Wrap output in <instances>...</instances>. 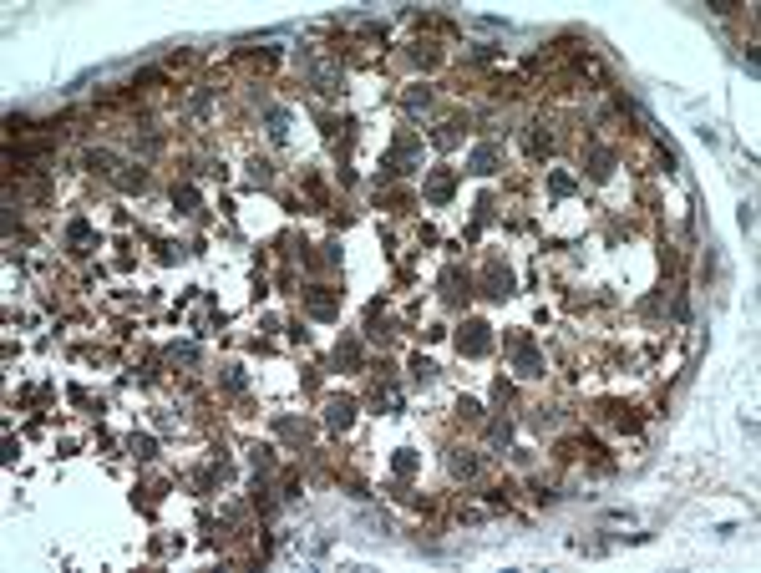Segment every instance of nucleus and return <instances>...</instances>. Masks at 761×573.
Masks as SVG:
<instances>
[{
    "label": "nucleus",
    "mask_w": 761,
    "mask_h": 573,
    "mask_svg": "<svg viewBox=\"0 0 761 573\" xmlns=\"http://www.w3.org/2000/svg\"><path fill=\"white\" fill-rule=\"evenodd\" d=\"M351 401H330V426H351Z\"/></svg>",
    "instance_id": "2"
},
{
    "label": "nucleus",
    "mask_w": 761,
    "mask_h": 573,
    "mask_svg": "<svg viewBox=\"0 0 761 573\" xmlns=\"http://www.w3.org/2000/svg\"><path fill=\"white\" fill-rule=\"evenodd\" d=\"M482 330H487V325H467V335L457 340V345H462L467 355H482V350H487V335H482Z\"/></svg>",
    "instance_id": "1"
}]
</instances>
